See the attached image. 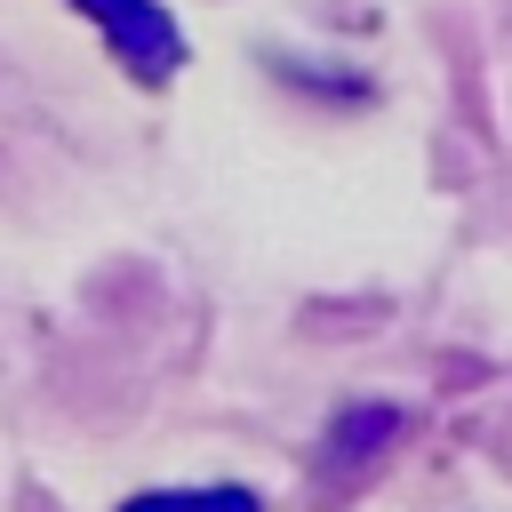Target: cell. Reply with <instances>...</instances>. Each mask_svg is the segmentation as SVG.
<instances>
[{"label":"cell","instance_id":"6da1fadb","mask_svg":"<svg viewBox=\"0 0 512 512\" xmlns=\"http://www.w3.org/2000/svg\"><path fill=\"white\" fill-rule=\"evenodd\" d=\"M64 8H80V16L104 32V48H112L136 80H176L184 32H176V16H168L160 0H64Z\"/></svg>","mask_w":512,"mask_h":512},{"label":"cell","instance_id":"3957f363","mask_svg":"<svg viewBox=\"0 0 512 512\" xmlns=\"http://www.w3.org/2000/svg\"><path fill=\"white\" fill-rule=\"evenodd\" d=\"M120 512H264V504L248 488H232V480H208V488H144Z\"/></svg>","mask_w":512,"mask_h":512},{"label":"cell","instance_id":"7a4b0ae2","mask_svg":"<svg viewBox=\"0 0 512 512\" xmlns=\"http://www.w3.org/2000/svg\"><path fill=\"white\" fill-rule=\"evenodd\" d=\"M400 432V408H344L336 416V432H328V456L352 472V464H368V456H384V440Z\"/></svg>","mask_w":512,"mask_h":512}]
</instances>
